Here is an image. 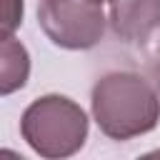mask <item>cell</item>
I'll use <instances>...</instances> for the list:
<instances>
[{"label": "cell", "instance_id": "cell-8", "mask_svg": "<svg viewBox=\"0 0 160 160\" xmlns=\"http://www.w3.org/2000/svg\"><path fill=\"white\" fill-rule=\"evenodd\" d=\"M95 2H100V5H102V2H112V0H95Z\"/></svg>", "mask_w": 160, "mask_h": 160}, {"label": "cell", "instance_id": "cell-1", "mask_svg": "<svg viewBox=\"0 0 160 160\" xmlns=\"http://www.w3.org/2000/svg\"><path fill=\"white\" fill-rule=\"evenodd\" d=\"M92 120L110 140L145 135L160 122V92L130 70L105 72L92 88Z\"/></svg>", "mask_w": 160, "mask_h": 160}, {"label": "cell", "instance_id": "cell-4", "mask_svg": "<svg viewBox=\"0 0 160 160\" xmlns=\"http://www.w3.org/2000/svg\"><path fill=\"white\" fill-rule=\"evenodd\" d=\"M110 28L120 40L145 42L160 30V0H112Z\"/></svg>", "mask_w": 160, "mask_h": 160}, {"label": "cell", "instance_id": "cell-2", "mask_svg": "<svg viewBox=\"0 0 160 160\" xmlns=\"http://www.w3.org/2000/svg\"><path fill=\"white\" fill-rule=\"evenodd\" d=\"M20 135L40 158L62 160L80 152L85 145L88 115L65 95H42L25 108L20 118Z\"/></svg>", "mask_w": 160, "mask_h": 160}, {"label": "cell", "instance_id": "cell-7", "mask_svg": "<svg viewBox=\"0 0 160 160\" xmlns=\"http://www.w3.org/2000/svg\"><path fill=\"white\" fill-rule=\"evenodd\" d=\"M150 75H152V82H155V88L160 92V52H158V58H155V62L150 68Z\"/></svg>", "mask_w": 160, "mask_h": 160}, {"label": "cell", "instance_id": "cell-6", "mask_svg": "<svg viewBox=\"0 0 160 160\" xmlns=\"http://www.w3.org/2000/svg\"><path fill=\"white\" fill-rule=\"evenodd\" d=\"M22 22V0H5V22L2 35H12V30Z\"/></svg>", "mask_w": 160, "mask_h": 160}, {"label": "cell", "instance_id": "cell-5", "mask_svg": "<svg viewBox=\"0 0 160 160\" xmlns=\"http://www.w3.org/2000/svg\"><path fill=\"white\" fill-rule=\"evenodd\" d=\"M30 75V55L22 42L12 35H2V62H0V92L10 95L28 82Z\"/></svg>", "mask_w": 160, "mask_h": 160}, {"label": "cell", "instance_id": "cell-3", "mask_svg": "<svg viewBox=\"0 0 160 160\" xmlns=\"http://www.w3.org/2000/svg\"><path fill=\"white\" fill-rule=\"evenodd\" d=\"M38 22L58 48L88 50L102 40L108 20L95 0H38Z\"/></svg>", "mask_w": 160, "mask_h": 160}, {"label": "cell", "instance_id": "cell-9", "mask_svg": "<svg viewBox=\"0 0 160 160\" xmlns=\"http://www.w3.org/2000/svg\"><path fill=\"white\" fill-rule=\"evenodd\" d=\"M158 52H160V40H158Z\"/></svg>", "mask_w": 160, "mask_h": 160}]
</instances>
